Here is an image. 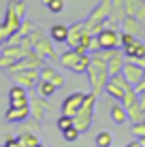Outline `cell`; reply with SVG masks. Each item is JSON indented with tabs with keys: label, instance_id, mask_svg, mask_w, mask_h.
I'll return each instance as SVG.
<instances>
[{
	"label": "cell",
	"instance_id": "6da1fadb",
	"mask_svg": "<svg viewBox=\"0 0 145 147\" xmlns=\"http://www.w3.org/2000/svg\"><path fill=\"white\" fill-rule=\"evenodd\" d=\"M86 75H88L90 88H92L94 94L98 96L100 92H105V85H107V81H109V70H107V60H103L98 51L92 55Z\"/></svg>",
	"mask_w": 145,
	"mask_h": 147
},
{
	"label": "cell",
	"instance_id": "7a4b0ae2",
	"mask_svg": "<svg viewBox=\"0 0 145 147\" xmlns=\"http://www.w3.org/2000/svg\"><path fill=\"white\" fill-rule=\"evenodd\" d=\"M96 98H98V96L94 94V92L86 94V100H83L81 109L73 115V126L79 130V132H88L90 126H92V121H94V111H96Z\"/></svg>",
	"mask_w": 145,
	"mask_h": 147
},
{
	"label": "cell",
	"instance_id": "3957f363",
	"mask_svg": "<svg viewBox=\"0 0 145 147\" xmlns=\"http://www.w3.org/2000/svg\"><path fill=\"white\" fill-rule=\"evenodd\" d=\"M43 64H45V60L32 49V51H28L24 58H19L17 62H13L11 66L7 68V73L11 75V73H19V70H41Z\"/></svg>",
	"mask_w": 145,
	"mask_h": 147
},
{
	"label": "cell",
	"instance_id": "277c9868",
	"mask_svg": "<svg viewBox=\"0 0 145 147\" xmlns=\"http://www.w3.org/2000/svg\"><path fill=\"white\" fill-rule=\"evenodd\" d=\"M128 90H132V85L126 81L124 75H115V77H109L107 85H105V92L111 96L113 100H122L124 94L128 92Z\"/></svg>",
	"mask_w": 145,
	"mask_h": 147
},
{
	"label": "cell",
	"instance_id": "5b68a950",
	"mask_svg": "<svg viewBox=\"0 0 145 147\" xmlns=\"http://www.w3.org/2000/svg\"><path fill=\"white\" fill-rule=\"evenodd\" d=\"M122 75L126 77V81L132 85H137V83H141L143 77H145V68L141 66L139 62H132V60H126V64H124V70H122Z\"/></svg>",
	"mask_w": 145,
	"mask_h": 147
},
{
	"label": "cell",
	"instance_id": "8992f818",
	"mask_svg": "<svg viewBox=\"0 0 145 147\" xmlns=\"http://www.w3.org/2000/svg\"><path fill=\"white\" fill-rule=\"evenodd\" d=\"M98 43H100V49H117L122 47V43H119V32L115 28H103L100 32L96 34Z\"/></svg>",
	"mask_w": 145,
	"mask_h": 147
},
{
	"label": "cell",
	"instance_id": "52a82bcc",
	"mask_svg": "<svg viewBox=\"0 0 145 147\" xmlns=\"http://www.w3.org/2000/svg\"><path fill=\"white\" fill-rule=\"evenodd\" d=\"M83 100H86V92H73V94H68L66 98L62 100V115H71V117H73V115L81 109Z\"/></svg>",
	"mask_w": 145,
	"mask_h": 147
},
{
	"label": "cell",
	"instance_id": "ba28073f",
	"mask_svg": "<svg viewBox=\"0 0 145 147\" xmlns=\"http://www.w3.org/2000/svg\"><path fill=\"white\" fill-rule=\"evenodd\" d=\"M11 79L15 85H22L26 90H32L38 83V70H19V73H11Z\"/></svg>",
	"mask_w": 145,
	"mask_h": 147
},
{
	"label": "cell",
	"instance_id": "9c48e42d",
	"mask_svg": "<svg viewBox=\"0 0 145 147\" xmlns=\"http://www.w3.org/2000/svg\"><path fill=\"white\" fill-rule=\"evenodd\" d=\"M34 51L41 55L43 60H58L60 58V53L56 51V47H53V40L47 38V36L38 38L36 43H34Z\"/></svg>",
	"mask_w": 145,
	"mask_h": 147
},
{
	"label": "cell",
	"instance_id": "30bf717a",
	"mask_svg": "<svg viewBox=\"0 0 145 147\" xmlns=\"http://www.w3.org/2000/svg\"><path fill=\"white\" fill-rule=\"evenodd\" d=\"M47 111H49L47 98H43V96H32V98H30V117L32 119L43 121V117L47 115Z\"/></svg>",
	"mask_w": 145,
	"mask_h": 147
},
{
	"label": "cell",
	"instance_id": "8fae6325",
	"mask_svg": "<svg viewBox=\"0 0 145 147\" xmlns=\"http://www.w3.org/2000/svg\"><path fill=\"white\" fill-rule=\"evenodd\" d=\"M26 105H30L28 90L13 83V88L9 90V107H26Z\"/></svg>",
	"mask_w": 145,
	"mask_h": 147
},
{
	"label": "cell",
	"instance_id": "7c38bea8",
	"mask_svg": "<svg viewBox=\"0 0 145 147\" xmlns=\"http://www.w3.org/2000/svg\"><path fill=\"white\" fill-rule=\"evenodd\" d=\"M38 79L41 81H49V83H53L56 88H64V75H60L56 68L47 66V64H43L41 70H38Z\"/></svg>",
	"mask_w": 145,
	"mask_h": 147
},
{
	"label": "cell",
	"instance_id": "4fadbf2b",
	"mask_svg": "<svg viewBox=\"0 0 145 147\" xmlns=\"http://www.w3.org/2000/svg\"><path fill=\"white\" fill-rule=\"evenodd\" d=\"M86 34H88V30H86V19H83V22H75L73 26H68V38H66V43L71 45V47H77Z\"/></svg>",
	"mask_w": 145,
	"mask_h": 147
},
{
	"label": "cell",
	"instance_id": "5bb4252c",
	"mask_svg": "<svg viewBox=\"0 0 145 147\" xmlns=\"http://www.w3.org/2000/svg\"><path fill=\"white\" fill-rule=\"evenodd\" d=\"M124 64H126V60H124V55L117 53V49H113L111 55L107 58V70H109V77H115V75H122L124 70Z\"/></svg>",
	"mask_w": 145,
	"mask_h": 147
},
{
	"label": "cell",
	"instance_id": "9a60e30c",
	"mask_svg": "<svg viewBox=\"0 0 145 147\" xmlns=\"http://www.w3.org/2000/svg\"><path fill=\"white\" fill-rule=\"evenodd\" d=\"M145 55V43L143 40H134L132 45H126L124 47V58H128V60H132V62H137V60H141Z\"/></svg>",
	"mask_w": 145,
	"mask_h": 147
},
{
	"label": "cell",
	"instance_id": "2e32d148",
	"mask_svg": "<svg viewBox=\"0 0 145 147\" xmlns=\"http://www.w3.org/2000/svg\"><path fill=\"white\" fill-rule=\"evenodd\" d=\"M30 117V105H26V107H9V111L4 113V119L7 121H26Z\"/></svg>",
	"mask_w": 145,
	"mask_h": 147
},
{
	"label": "cell",
	"instance_id": "e0dca14e",
	"mask_svg": "<svg viewBox=\"0 0 145 147\" xmlns=\"http://www.w3.org/2000/svg\"><path fill=\"white\" fill-rule=\"evenodd\" d=\"M119 26H122L124 32H130V34H134V36H141V34H143V28H145L137 17H130V15H126V19H124Z\"/></svg>",
	"mask_w": 145,
	"mask_h": 147
},
{
	"label": "cell",
	"instance_id": "ac0fdd59",
	"mask_svg": "<svg viewBox=\"0 0 145 147\" xmlns=\"http://www.w3.org/2000/svg\"><path fill=\"white\" fill-rule=\"evenodd\" d=\"M49 38H51L53 43H66L68 26H66V24H53V26L49 28Z\"/></svg>",
	"mask_w": 145,
	"mask_h": 147
},
{
	"label": "cell",
	"instance_id": "d6986e66",
	"mask_svg": "<svg viewBox=\"0 0 145 147\" xmlns=\"http://www.w3.org/2000/svg\"><path fill=\"white\" fill-rule=\"evenodd\" d=\"M2 22H4V26L9 28V32L15 34V32H19V26H22V22H24V19L19 17L17 13H13L11 9L7 7V13H4V19H2Z\"/></svg>",
	"mask_w": 145,
	"mask_h": 147
},
{
	"label": "cell",
	"instance_id": "ffe728a7",
	"mask_svg": "<svg viewBox=\"0 0 145 147\" xmlns=\"http://www.w3.org/2000/svg\"><path fill=\"white\" fill-rule=\"evenodd\" d=\"M109 17H111L117 26L126 19V7H124V0H111V13H109Z\"/></svg>",
	"mask_w": 145,
	"mask_h": 147
},
{
	"label": "cell",
	"instance_id": "44dd1931",
	"mask_svg": "<svg viewBox=\"0 0 145 147\" xmlns=\"http://www.w3.org/2000/svg\"><path fill=\"white\" fill-rule=\"evenodd\" d=\"M109 115H111V119L115 121L117 126H122V124H126L128 121V113H126V107H124L119 100H115V105L111 107V111H109Z\"/></svg>",
	"mask_w": 145,
	"mask_h": 147
},
{
	"label": "cell",
	"instance_id": "7402d4cb",
	"mask_svg": "<svg viewBox=\"0 0 145 147\" xmlns=\"http://www.w3.org/2000/svg\"><path fill=\"white\" fill-rule=\"evenodd\" d=\"M126 113H128V121L137 124V121H143L145 119V109L141 107V102H132L130 107H126Z\"/></svg>",
	"mask_w": 145,
	"mask_h": 147
},
{
	"label": "cell",
	"instance_id": "603a6c76",
	"mask_svg": "<svg viewBox=\"0 0 145 147\" xmlns=\"http://www.w3.org/2000/svg\"><path fill=\"white\" fill-rule=\"evenodd\" d=\"M77 58H79V51H77L75 47H71V49H66L64 53H60V58H58V60H60V64H62L64 68L71 70V68H73V64L77 62Z\"/></svg>",
	"mask_w": 145,
	"mask_h": 147
},
{
	"label": "cell",
	"instance_id": "cb8c5ba5",
	"mask_svg": "<svg viewBox=\"0 0 145 147\" xmlns=\"http://www.w3.org/2000/svg\"><path fill=\"white\" fill-rule=\"evenodd\" d=\"M90 60H92V55L90 53H79V58H77V62L73 64V73H77V75H81V73H88V66H90Z\"/></svg>",
	"mask_w": 145,
	"mask_h": 147
},
{
	"label": "cell",
	"instance_id": "d4e9b609",
	"mask_svg": "<svg viewBox=\"0 0 145 147\" xmlns=\"http://www.w3.org/2000/svg\"><path fill=\"white\" fill-rule=\"evenodd\" d=\"M56 85L53 83H49V81H41L38 79V96H43V98H49V96H53L56 94Z\"/></svg>",
	"mask_w": 145,
	"mask_h": 147
},
{
	"label": "cell",
	"instance_id": "484cf974",
	"mask_svg": "<svg viewBox=\"0 0 145 147\" xmlns=\"http://www.w3.org/2000/svg\"><path fill=\"white\" fill-rule=\"evenodd\" d=\"M7 7L11 9L13 13H17L22 19H26V2H22V0H9Z\"/></svg>",
	"mask_w": 145,
	"mask_h": 147
},
{
	"label": "cell",
	"instance_id": "4316f807",
	"mask_svg": "<svg viewBox=\"0 0 145 147\" xmlns=\"http://www.w3.org/2000/svg\"><path fill=\"white\" fill-rule=\"evenodd\" d=\"M96 147H113V136L111 132H98L96 134Z\"/></svg>",
	"mask_w": 145,
	"mask_h": 147
},
{
	"label": "cell",
	"instance_id": "83f0119b",
	"mask_svg": "<svg viewBox=\"0 0 145 147\" xmlns=\"http://www.w3.org/2000/svg\"><path fill=\"white\" fill-rule=\"evenodd\" d=\"M49 13H62L64 11V0H43Z\"/></svg>",
	"mask_w": 145,
	"mask_h": 147
},
{
	"label": "cell",
	"instance_id": "f1b7e54d",
	"mask_svg": "<svg viewBox=\"0 0 145 147\" xmlns=\"http://www.w3.org/2000/svg\"><path fill=\"white\" fill-rule=\"evenodd\" d=\"M79 130L75 128V126H71V128H66V130H62V136H64V141H66V143H75V141L79 139Z\"/></svg>",
	"mask_w": 145,
	"mask_h": 147
},
{
	"label": "cell",
	"instance_id": "f546056e",
	"mask_svg": "<svg viewBox=\"0 0 145 147\" xmlns=\"http://www.w3.org/2000/svg\"><path fill=\"white\" fill-rule=\"evenodd\" d=\"M38 24L36 22H32V19H24L22 22V26H19V34H22V36H28L30 32H32L34 28H36Z\"/></svg>",
	"mask_w": 145,
	"mask_h": 147
},
{
	"label": "cell",
	"instance_id": "4dcf8cb0",
	"mask_svg": "<svg viewBox=\"0 0 145 147\" xmlns=\"http://www.w3.org/2000/svg\"><path fill=\"white\" fill-rule=\"evenodd\" d=\"M139 36H134V34H130V32H119V43H122V47H126V45H132L134 40H137Z\"/></svg>",
	"mask_w": 145,
	"mask_h": 147
},
{
	"label": "cell",
	"instance_id": "1f68e13d",
	"mask_svg": "<svg viewBox=\"0 0 145 147\" xmlns=\"http://www.w3.org/2000/svg\"><path fill=\"white\" fill-rule=\"evenodd\" d=\"M73 126V117L71 115H60L58 117V128H60V132L62 130H66V128H71Z\"/></svg>",
	"mask_w": 145,
	"mask_h": 147
},
{
	"label": "cell",
	"instance_id": "d6a6232c",
	"mask_svg": "<svg viewBox=\"0 0 145 147\" xmlns=\"http://www.w3.org/2000/svg\"><path fill=\"white\" fill-rule=\"evenodd\" d=\"M132 134L137 136V139H143V136H145V119L132 124Z\"/></svg>",
	"mask_w": 145,
	"mask_h": 147
},
{
	"label": "cell",
	"instance_id": "836d02e7",
	"mask_svg": "<svg viewBox=\"0 0 145 147\" xmlns=\"http://www.w3.org/2000/svg\"><path fill=\"white\" fill-rule=\"evenodd\" d=\"M11 36H13V34L9 32V28L4 26V22H0V45H2V43H7V40L11 38Z\"/></svg>",
	"mask_w": 145,
	"mask_h": 147
},
{
	"label": "cell",
	"instance_id": "e575fe53",
	"mask_svg": "<svg viewBox=\"0 0 145 147\" xmlns=\"http://www.w3.org/2000/svg\"><path fill=\"white\" fill-rule=\"evenodd\" d=\"M134 17H137L139 22H141L143 26H145V0H143L141 4H139V9H137V13H134Z\"/></svg>",
	"mask_w": 145,
	"mask_h": 147
},
{
	"label": "cell",
	"instance_id": "d590c367",
	"mask_svg": "<svg viewBox=\"0 0 145 147\" xmlns=\"http://www.w3.org/2000/svg\"><path fill=\"white\" fill-rule=\"evenodd\" d=\"M2 147H22V143H19L17 136H7V141H4Z\"/></svg>",
	"mask_w": 145,
	"mask_h": 147
},
{
	"label": "cell",
	"instance_id": "8d00e7d4",
	"mask_svg": "<svg viewBox=\"0 0 145 147\" xmlns=\"http://www.w3.org/2000/svg\"><path fill=\"white\" fill-rule=\"evenodd\" d=\"M126 147H141V143H139V141H132V143H128Z\"/></svg>",
	"mask_w": 145,
	"mask_h": 147
},
{
	"label": "cell",
	"instance_id": "74e56055",
	"mask_svg": "<svg viewBox=\"0 0 145 147\" xmlns=\"http://www.w3.org/2000/svg\"><path fill=\"white\" fill-rule=\"evenodd\" d=\"M137 62H139V64H141V66L145 68V55H143V58H141V60H137Z\"/></svg>",
	"mask_w": 145,
	"mask_h": 147
},
{
	"label": "cell",
	"instance_id": "f35d334b",
	"mask_svg": "<svg viewBox=\"0 0 145 147\" xmlns=\"http://www.w3.org/2000/svg\"><path fill=\"white\" fill-rule=\"evenodd\" d=\"M139 143H141V147H145V136H143V139H139Z\"/></svg>",
	"mask_w": 145,
	"mask_h": 147
},
{
	"label": "cell",
	"instance_id": "ab89813d",
	"mask_svg": "<svg viewBox=\"0 0 145 147\" xmlns=\"http://www.w3.org/2000/svg\"><path fill=\"white\" fill-rule=\"evenodd\" d=\"M34 147H45V145H43V141H41V143H38V145H34Z\"/></svg>",
	"mask_w": 145,
	"mask_h": 147
},
{
	"label": "cell",
	"instance_id": "60d3db41",
	"mask_svg": "<svg viewBox=\"0 0 145 147\" xmlns=\"http://www.w3.org/2000/svg\"><path fill=\"white\" fill-rule=\"evenodd\" d=\"M0 55H2V49H0Z\"/></svg>",
	"mask_w": 145,
	"mask_h": 147
},
{
	"label": "cell",
	"instance_id": "b9f144b4",
	"mask_svg": "<svg viewBox=\"0 0 145 147\" xmlns=\"http://www.w3.org/2000/svg\"><path fill=\"white\" fill-rule=\"evenodd\" d=\"M22 2H26V0H22Z\"/></svg>",
	"mask_w": 145,
	"mask_h": 147
},
{
	"label": "cell",
	"instance_id": "7bdbcfd3",
	"mask_svg": "<svg viewBox=\"0 0 145 147\" xmlns=\"http://www.w3.org/2000/svg\"><path fill=\"white\" fill-rule=\"evenodd\" d=\"M143 79H145V77H143Z\"/></svg>",
	"mask_w": 145,
	"mask_h": 147
}]
</instances>
